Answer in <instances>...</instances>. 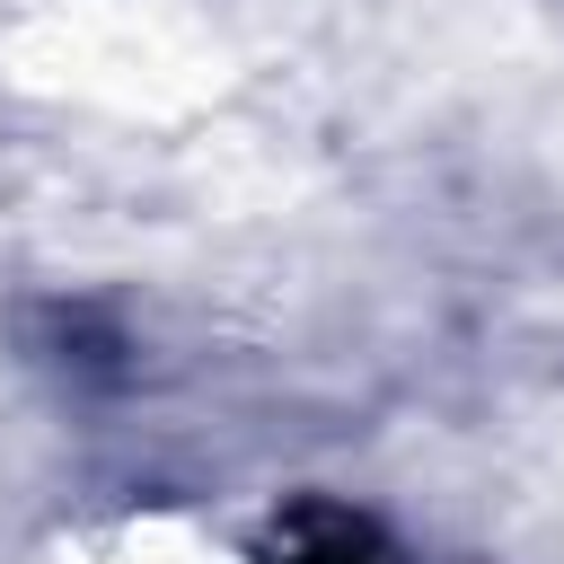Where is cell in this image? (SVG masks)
Here are the masks:
<instances>
[{"label": "cell", "instance_id": "1", "mask_svg": "<svg viewBox=\"0 0 564 564\" xmlns=\"http://www.w3.org/2000/svg\"><path fill=\"white\" fill-rule=\"evenodd\" d=\"M273 564H379V529L344 502H291L264 538Z\"/></svg>", "mask_w": 564, "mask_h": 564}]
</instances>
